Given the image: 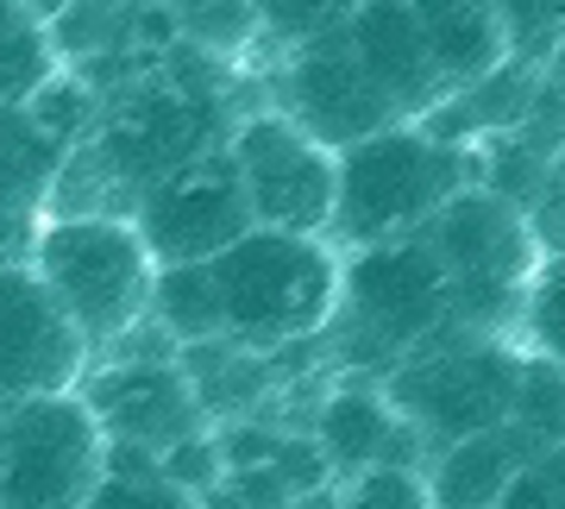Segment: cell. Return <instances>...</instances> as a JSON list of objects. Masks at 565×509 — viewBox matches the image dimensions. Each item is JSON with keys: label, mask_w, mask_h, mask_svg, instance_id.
Instances as JSON below:
<instances>
[{"label": "cell", "mask_w": 565, "mask_h": 509, "mask_svg": "<svg viewBox=\"0 0 565 509\" xmlns=\"http://www.w3.org/2000/svg\"><path fill=\"white\" fill-rule=\"evenodd\" d=\"M359 0H252V13H258V39H277L282 51L302 39H321L333 25H345Z\"/></svg>", "instance_id": "obj_25"}, {"label": "cell", "mask_w": 565, "mask_h": 509, "mask_svg": "<svg viewBox=\"0 0 565 509\" xmlns=\"http://www.w3.org/2000/svg\"><path fill=\"white\" fill-rule=\"evenodd\" d=\"M25 265L39 271V284L51 289V303L88 340V359L102 347H114L126 327L145 321L151 277H158V258L139 240L132 214H102V208L44 221L32 233Z\"/></svg>", "instance_id": "obj_5"}, {"label": "cell", "mask_w": 565, "mask_h": 509, "mask_svg": "<svg viewBox=\"0 0 565 509\" xmlns=\"http://www.w3.org/2000/svg\"><path fill=\"white\" fill-rule=\"evenodd\" d=\"M277 114L302 126L308 139H321L327 151H340L352 139H371L396 126L403 114L384 102V88L359 70L345 32H321V39H302L282 51V70H277Z\"/></svg>", "instance_id": "obj_11"}, {"label": "cell", "mask_w": 565, "mask_h": 509, "mask_svg": "<svg viewBox=\"0 0 565 509\" xmlns=\"http://www.w3.org/2000/svg\"><path fill=\"white\" fill-rule=\"evenodd\" d=\"M126 214H132V226H139V240L151 245L158 265L214 258V252H226L252 226V208H245V189L233 177L226 145L207 151V158H195V163H182V170H170Z\"/></svg>", "instance_id": "obj_10"}, {"label": "cell", "mask_w": 565, "mask_h": 509, "mask_svg": "<svg viewBox=\"0 0 565 509\" xmlns=\"http://www.w3.org/2000/svg\"><path fill=\"white\" fill-rule=\"evenodd\" d=\"M289 509H333V485H321V490H302V497H296Z\"/></svg>", "instance_id": "obj_32"}, {"label": "cell", "mask_w": 565, "mask_h": 509, "mask_svg": "<svg viewBox=\"0 0 565 509\" xmlns=\"http://www.w3.org/2000/svg\"><path fill=\"white\" fill-rule=\"evenodd\" d=\"M163 7H182V0H163Z\"/></svg>", "instance_id": "obj_34"}, {"label": "cell", "mask_w": 565, "mask_h": 509, "mask_svg": "<svg viewBox=\"0 0 565 509\" xmlns=\"http://www.w3.org/2000/svg\"><path fill=\"white\" fill-rule=\"evenodd\" d=\"M541 76H546V63L503 57L497 70H484L478 82H465V88L440 95V102L427 107L415 126H422V132H434V139H446V145H465V151H478V145L503 139L509 126L522 120V107L534 102Z\"/></svg>", "instance_id": "obj_16"}, {"label": "cell", "mask_w": 565, "mask_h": 509, "mask_svg": "<svg viewBox=\"0 0 565 509\" xmlns=\"http://www.w3.org/2000/svg\"><path fill=\"white\" fill-rule=\"evenodd\" d=\"M221 471H226V459H221L214 428L189 434V441H177V447L158 453V478H163V485H177V490H189V497L214 490V485H221Z\"/></svg>", "instance_id": "obj_27"}, {"label": "cell", "mask_w": 565, "mask_h": 509, "mask_svg": "<svg viewBox=\"0 0 565 509\" xmlns=\"http://www.w3.org/2000/svg\"><path fill=\"white\" fill-rule=\"evenodd\" d=\"M57 44H51V32H44V20L32 13V20H20L7 39H0V102H32L39 95V82L57 70Z\"/></svg>", "instance_id": "obj_23"}, {"label": "cell", "mask_w": 565, "mask_h": 509, "mask_svg": "<svg viewBox=\"0 0 565 509\" xmlns=\"http://www.w3.org/2000/svg\"><path fill=\"white\" fill-rule=\"evenodd\" d=\"M82 509H202L189 490L177 485H163L158 466H145V471H126V466H107L102 471V485L88 490V503Z\"/></svg>", "instance_id": "obj_26"}, {"label": "cell", "mask_w": 565, "mask_h": 509, "mask_svg": "<svg viewBox=\"0 0 565 509\" xmlns=\"http://www.w3.org/2000/svg\"><path fill=\"white\" fill-rule=\"evenodd\" d=\"M345 44H352V57L359 70L377 88H384V102L403 114V120H422L427 107L440 102V70L427 57L422 44V25L408 13V0H359L352 13H345Z\"/></svg>", "instance_id": "obj_14"}, {"label": "cell", "mask_w": 565, "mask_h": 509, "mask_svg": "<svg viewBox=\"0 0 565 509\" xmlns=\"http://www.w3.org/2000/svg\"><path fill=\"white\" fill-rule=\"evenodd\" d=\"M515 378H522V347L503 340V333L459 327L452 315L415 352H403L390 371H377L384 396L396 403V415L415 428V441L427 453L509 422Z\"/></svg>", "instance_id": "obj_6"}, {"label": "cell", "mask_w": 565, "mask_h": 509, "mask_svg": "<svg viewBox=\"0 0 565 509\" xmlns=\"http://www.w3.org/2000/svg\"><path fill=\"white\" fill-rule=\"evenodd\" d=\"M145 321L158 327L170 347H189V340H214V333H226V321H221V289H214V271H207V258H195V265H158Z\"/></svg>", "instance_id": "obj_19"}, {"label": "cell", "mask_w": 565, "mask_h": 509, "mask_svg": "<svg viewBox=\"0 0 565 509\" xmlns=\"http://www.w3.org/2000/svg\"><path fill=\"white\" fill-rule=\"evenodd\" d=\"M333 509H434L422 466H371L333 485Z\"/></svg>", "instance_id": "obj_24"}, {"label": "cell", "mask_w": 565, "mask_h": 509, "mask_svg": "<svg viewBox=\"0 0 565 509\" xmlns=\"http://www.w3.org/2000/svg\"><path fill=\"white\" fill-rule=\"evenodd\" d=\"M82 403L95 409L107 447H139L158 459L189 434L207 428L202 403L189 390V371L177 352H120V359H88L82 371Z\"/></svg>", "instance_id": "obj_9"}, {"label": "cell", "mask_w": 565, "mask_h": 509, "mask_svg": "<svg viewBox=\"0 0 565 509\" xmlns=\"http://www.w3.org/2000/svg\"><path fill=\"white\" fill-rule=\"evenodd\" d=\"M32 233H39V214L0 202V258H25L32 252Z\"/></svg>", "instance_id": "obj_29"}, {"label": "cell", "mask_w": 565, "mask_h": 509, "mask_svg": "<svg viewBox=\"0 0 565 509\" xmlns=\"http://www.w3.org/2000/svg\"><path fill=\"white\" fill-rule=\"evenodd\" d=\"M221 289V321L245 347H302L340 303V245L327 233L245 226L207 258Z\"/></svg>", "instance_id": "obj_3"}, {"label": "cell", "mask_w": 565, "mask_h": 509, "mask_svg": "<svg viewBox=\"0 0 565 509\" xmlns=\"http://www.w3.org/2000/svg\"><path fill=\"white\" fill-rule=\"evenodd\" d=\"M20 20H32V7H25V0H0V39H7Z\"/></svg>", "instance_id": "obj_31"}, {"label": "cell", "mask_w": 565, "mask_h": 509, "mask_svg": "<svg viewBox=\"0 0 565 509\" xmlns=\"http://www.w3.org/2000/svg\"><path fill=\"white\" fill-rule=\"evenodd\" d=\"M107 471V434L82 390L0 403V509H82Z\"/></svg>", "instance_id": "obj_7"}, {"label": "cell", "mask_w": 565, "mask_h": 509, "mask_svg": "<svg viewBox=\"0 0 565 509\" xmlns=\"http://www.w3.org/2000/svg\"><path fill=\"white\" fill-rule=\"evenodd\" d=\"M25 7H32V13H39V20H51V13H57L63 0H25Z\"/></svg>", "instance_id": "obj_33"}, {"label": "cell", "mask_w": 565, "mask_h": 509, "mask_svg": "<svg viewBox=\"0 0 565 509\" xmlns=\"http://www.w3.org/2000/svg\"><path fill=\"white\" fill-rule=\"evenodd\" d=\"M308 434L327 453L333 478H352V471H371V466H422L427 459V447L396 415L384 384L359 378V371H340V378L321 384L315 415H308Z\"/></svg>", "instance_id": "obj_13"}, {"label": "cell", "mask_w": 565, "mask_h": 509, "mask_svg": "<svg viewBox=\"0 0 565 509\" xmlns=\"http://www.w3.org/2000/svg\"><path fill=\"white\" fill-rule=\"evenodd\" d=\"M415 233L434 252V265L446 271V315L459 327L515 340L522 289L534 277V265H541V240H534L527 208L497 195V189H484V183H465Z\"/></svg>", "instance_id": "obj_4"}, {"label": "cell", "mask_w": 565, "mask_h": 509, "mask_svg": "<svg viewBox=\"0 0 565 509\" xmlns=\"http://www.w3.org/2000/svg\"><path fill=\"white\" fill-rule=\"evenodd\" d=\"M497 509H553V497H546V478H541V459H527V466L509 478L503 497H497Z\"/></svg>", "instance_id": "obj_28"}, {"label": "cell", "mask_w": 565, "mask_h": 509, "mask_svg": "<svg viewBox=\"0 0 565 509\" xmlns=\"http://www.w3.org/2000/svg\"><path fill=\"white\" fill-rule=\"evenodd\" d=\"M408 13L422 25V44L434 57V70H440L446 95L509 57V32H503L497 0H408Z\"/></svg>", "instance_id": "obj_17"}, {"label": "cell", "mask_w": 565, "mask_h": 509, "mask_svg": "<svg viewBox=\"0 0 565 509\" xmlns=\"http://www.w3.org/2000/svg\"><path fill=\"white\" fill-rule=\"evenodd\" d=\"M541 478H546V497H553V509H565V441H553V447L541 453Z\"/></svg>", "instance_id": "obj_30"}, {"label": "cell", "mask_w": 565, "mask_h": 509, "mask_svg": "<svg viewBox=\"0 0 565 509\" xmlns=\"http://www.w3.org/2000/svg\"><path fill=\"white\" fill-rule=\"evenodd\" d=\"M509 422H515L541 453L553 447V441H565V365H553V359L522 347V378H515Z\"/></svg>", "instance_id": "obj_21"}, {"label": "cell", "mask_w": 565, "mask_h": 509, "mask_svg": "<svg viewBox=\"0 0 565 509\" xmlns=\"http://www.w3.org/2000/svg\"><path fill=\"white\" fill-rule=\"evenodd\" d=\"M63 177V145L44 132L25 102H0V202L39 214Z\"/></svg>", "instance_id": "obj_18"}, {"label": "cell", "mask_w": 565, "mask_h": 509, "mask_svg": "<svg viewBox=\"0 0 565 509\" xmlns=\"http://www.w3.org/2000/svg\"><path fill=\"white\" fill-rule=\"evenodd\" d=\"M25 114H32V120H39L63 151H70V145H82L88 132H95V120H102V95H95L76 70H63V63H57V70L39 82V95L25 102Z\"/></svg>", "instance_id": "obj_22"}, {"label": "cell", "mask_w": 565, "mask_h": 509, "mask_svg": "<svg viewBox=\"0 0 565 509\" xmlns=\"http://www.w3.org/2000/svg\"><path fill=\"white\" fill-rule=\"evenodd\" d=\"M527 459H541V447L515 422H497V428H478V434H465V441L434 447L422 459V478H427L434 509H497L503 485Z\"/></svg>", "instance_id": "obj_15"}, {"label": "cell", "mask_w": 565, "mask_h": 509, "mask_svg": "<svg viewBox=\"0 0 565 509\" xmlns=\"http://www.w3.org/2000/svg\"><path fill=\"white\" fill-rule=\"evenodd\" d=\"M333 163H340V177H333L327 240L340 252L408 240L452 189L478 183V151L434 139L415 120H396L384 132H371V139L340 145Z\"/></svg>", "instance_id": "obj_2"}, {"label": "cell", "mask_w": 565, "mask_h": 509, "mask_svg": "<svg viewBox=\"0 0 565 509\" xmlns=\"http://www.w3.org/2000/svg\"><path fill=\"white\" fill-rule=\"evenodd\" d=\"M88 371V340L51 303L25 258H0V403L76 390Z\"/></svg>", "instance_id": "obj_12"}, {"label": "cell", "mask_w": 565, "mask_h": 509, "mask_svg": "<svg viewBox=\"0 0 565 509\" xmlns=\"http://www.w3.org/2000/svg\"><path fill=\"white\" fill-rule=\"evenodd\" d=\"M440 321H446V271L434 265L422 233L340 252V303L315 333V347H327L321 371L377 378L403 352L422 347Z\"/></svg>", "instance_id": "obj_1"}, {"label": "cell", "mask_w": 565, "mask_h": 509, "mask_svg": "<svg viewBox=\"0 0 565 509\" xmlns=\"http://www.w3.org/2000/svg\"><path fill=\"white\" fill-rule=\"evenodd\" d=\"M515 340L527 352H541L553 365H565V245L541 252V265L522 289V315H515Z\"/></svg>", "instance_id": "obj_20"}, {"label": "cell", "mask_w": 565, "mask_h": 509, "mask_svg": "<svg viewBox=\"0 0 565 509\" xmlns=\"http://www.w3.org/2000/svg\"><path fill=\"white\" fill-rule=\"evenodd\" d=\"M226 158H233V177H239V189H245L252 226L327 233L340 163H333V151H327L321 139H308L289 114L258 107V114L233 120V132H226Z\"/></svg>", "instance_id": "obj_8"}]
</instances>
